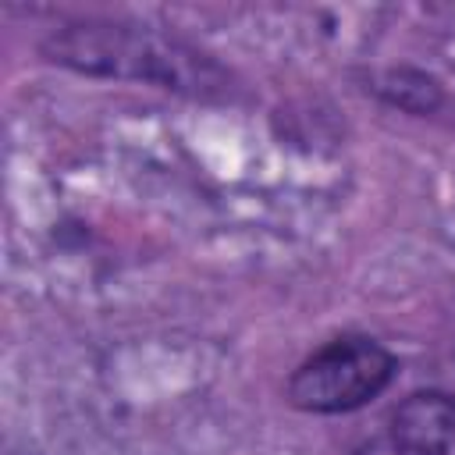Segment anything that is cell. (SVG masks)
I'll return each mask as SVG.
<instances>
[{
    "label": "cell",
    "mask_w": 455,
    "mask_h": 455,
    "mask_svg": "<svg viewBox=\"0 0 455 455\" xmlns=\"http://www.w3.org/2000/svg\"><path fill=\"white\" fill-rule=\"evenodd\" d=\"M352 455H398V451H395V444H391V441H370V444L355 448Z\"/></svg>",
    "instance_id": "277c9868"
},
{
    "label": "cell",
    "mask_w": 455,
    "mask_h": 455,
    "mask_svg": "<svg viewBox=\"0 0 455 455\" xmlns=\"http://www.w3.org/2000/svg\"><path fill=\"white\" fill-rule=\"evenodd\" d=\"M43 53L82 75L135 78L160 89L213 96L228 89V75L196 46L146 25L124 21H75L43 39Z\"/></svg>",
    "instance_id": "6da1fadb"
},
{
    "label": "cell",
    "mask_w": 455,
    "mask_h": 455,
    "mask_svg": "<svg viewBox=\"0 0 455 455\" xmlns=\"http://www.w3.org/2000/svg\"><path fill=\"white\" fill-rule=\"evenodd\" d=\"M395 370L398 363L380 341L366 334H341L299 363L284 395L302 412H352L373 402L395 380Z\"/></svg>",
    "instance_id": "7a4b0ae2"
},
{
    "label": "cell",
    "mask_w": 455,
    "mask_h": 455,
    "mask_svg": "<svg viewBox=\"0 0 455 455\" xmlns=\"http://www.w3.org/2000/svg\"><path fill=\"white\" fill-rule=\"evenodd\" d=\"M398 455H455V398L441 391L409 395L391 416Z\"/></svg>",
    "instance_id": "3957f363"
}]
</instances>
